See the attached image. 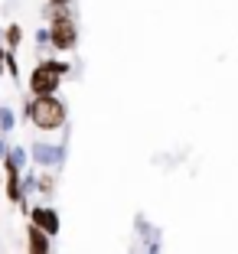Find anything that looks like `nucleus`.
<instances>
[{
  "label": "nucleus",
  "mask_w": 238,
  "mask_h": 254,
  "mask_svg": "<svg viewBox=\"0 0 238 254\" xmlns=\"http://www.w3.org/2000/svg\"><path fill=\"white\" fill-rule=\"evenodd\" d=\"M26 118L39 127V130H59L66 124L69 111H66V101L59 95H33L30 105H26Z\"/></svg>",
  "instance_id": "nucleus-1"
},
{
  "label": "nucleus",
  "mask_w": 238,
  "mask_h": 254,
  "mask_svg": "<svg viewBox=\"0 0 238 254\" xmlns=\"http://www.w3.org/2000/svg\"><path fill=\"white\" fill-rule=\"evenodd\" d=\"M69 75V65L59 59H43L30 75V95H56L62 78Z\"/></svg>",
  "instance_id": "nucleus-2"
},
{
  "label": "nucleus",
  "mask_w": 238,
  "mask_h": 254,
  "mask_svg": "<svg viewBox=\"0 0 238 254\" xmlns=\"http://www.w3.org/2000/svg\"><path fill=\"white\" fill-rule=\"evenodd\" d=\"M49 46L59 49V53H69L79 46V26H75L69 7H56L52 10V20H49Z\"/></svg>",
  "instance_id": "nucleus-3"
},
{
  "label": "nucleus",
  "mask_w": 238,
  "mask_h": 254,
  "mask_svg": "<svg viewBox=\"0 0 238 254\" xmlns=\"http://www.w3.org/2000/svg\"><path fill=\"white\" fill-rule=\"evenodd\" d=\"M30 222L39 225V228H43L46 235H52V238L59 235V212L52 209V205H36V209L30 212Z\"/></svg>",
  "instance_id": "nucleus-4"
},
{
  "label": "nucleus",
  "mask_w": 238,
  "mask_h": 254,
  "mask_svg": "<svg viewBox=\"0 0 238 254\" xmlns=\"http://www.w3.org/2000/svg\"><path fill=\"white\" fill-rule=\"evenodd\" d=\"M49 238L52 235H46L39 225H26V251L30 254H49Z\"/></svg>",
  "instance_id": "nucleus-5"
},
{
  "label": "nucleus",
  "mask_w": 238,
  "mask_h": 254,
  "mask_svg": "<svg viewBox=\"0 0 238 254\" xmlns=\"http://www.w3.org/2000/svg\"><path fill=\"white\" fill-rule=\"evenodd\" d=\"M33 160L39 166H56L62 160V147H52V143H33Z\"/></svg>",
  "instance_id": "nucleus-6"
},
{
  "label": "nucleus",
  "mask_w": 238,
  "mask_h": 254,
  "mask_svg": "<svg viewBox=\"0 0 238 254\" xmlns=\"http://www.w3.org/2000/svg\"><path fill=\"white\" fill-rule=\"evenodd\" d=\"M20 43H23V26H20V23H10V26H7V46L16 49Z\"/></svg>",
  "instance_id": "nucleus-7"
},
{
  "label": "nucleus",
  "mask_w": 238,
  "mask_h": 254,
  "mask_svg": "<svg viewBox=\"0 0 238 254\" xmlns=\"http://www.w3.org/2000/svg\"><path fill=\"white\" fill-rule=\"evenodd\" d=\"M13 111H10V108H0V130H3V134H7V130H13Z\"/></svg>",
  "instance_id": "nucleus-8"
},
{
  "label": "nucleus",
  "mask_w": 238,
  "mask_h": 254,
  "mask_svg": "<svg viewBox=\"0 0 238 254\" xmlns=\"http://www.w3.org/2000/svg\"><path fill=\"white\" fill-rule=\"evenodd\" d=\"M10 157L16 160V166H20V170H23V166H26V163H30V153H26V150H23V147H13V150H10Z\"/></svg>",
  "instance_id": "nucleus-9"
},
{
  "label": "nucleus",
  "mask_w": 238,
  "mask_h": 254,
  "mask_svg": "<svg viewBox=\"0 0 238 254\" xmlns=\"http://www.w3.org/2000/svg\"><path fill=\"white\" fill-rule=\"evenodd\" d=\"M7 72L13 75V82H20V68H16V56H13V49L7 53Z\"/></svg>",
  "instance_id": "nucleus-10"
},
{
  "label": "nucleus",
  "mask_w": 238,
  "mask_h": 254,
  "mask_svg": "<svg viewBox=\"0 0 238 254\" xmlns=\"http://www.w3.org/2000/svg\"><path fill=\"white\" fill-rule=\"evenodd\" d=\"M39 189H43V192H49V189H52V180H49V176H43V180H39Z\"/></svg>",
  "instance_id": "nucleus-11"
},
{
  "label": "nucleus",
  "mask_w": 238,
  "mask_h": 254,
  "mask_svg": "<svg viewBox=\"0 0 238 254\" xmlns=\"http://www.w3.org/2000/svg\"><path fill=\"white\" fill-rule=\"evenodd\" d=\"M72 0H49V7H69Z\"/></svg>",
  "instance_id": "nucleus-12"
},
{
  "label": "nucleus",
  "mask_w": 238,
  "mask_h": 254,
  "mask_svg": "<svg viewBox=\"0 0 238 254\" xmlns=\"http://www.w3.org/2000/svg\"><path fill=\"white\" fill-rule=\"evenodd\" d=\"M3 68H7V53L0 49V72H3Z\"/></svg>",
  "instance_id": "nucleus-13"
},
{
  "label": "nucleus",
  "mask_w": 238,
  "mask_h": 254,
  "mask_svg": "<svg viewBox=\"0 0 238 254\" xmlns=\"http://www.w3.org/2000/svg\"><path fill=\"white\" fill-rule=\"evenodd\" d=\"M3 176H7V173H3V160H0V183H3Z\"/></svg>",
  "instance_id": "nucleus-14"
},
{
  "label": "nucleus",
  "mask_w": 238,
  "mask_h": 254,
  "mask_svg": "<svg viewBox=\"0 0 238 254\" xmlns=\"http://www.w3.org/2000/svg\"><path fill=\"white\" fill-rule=\"evenodd\" d=\"M147 254H157V245H150V251H147Z\"/></svg>",
  "instance_id": "nucleus-15"
}]
</instances>
